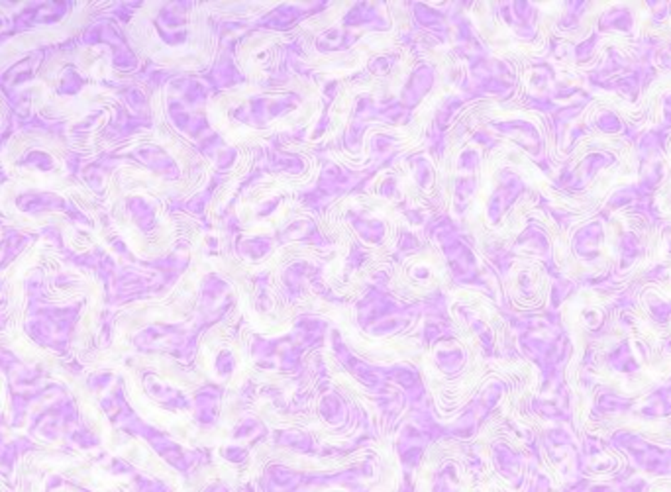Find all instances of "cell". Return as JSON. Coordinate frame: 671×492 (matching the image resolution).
Returning a JSON list of instances; mask_svg holds the SVG:
<instances>
[{"mask_svg": "<svg viewBox=\"0 0 671 492\" xmlns=\"http://www.w3.org/2000/svg\"><path fill=\"white\" fill-rule=\"evenodd\" d=\"M136 155L149 171H153L156 175L163 177L167 181H175L181 175V169L177 165V161L159 145H151V143L141 145L140 150L136 151Z\"/></svg>", "mask_w": 671, "mask_h": 492, "instance_id": "cell-1", "label": "cell"}, {"mask_svg": "<svg viewBox=\"0 0 671 492\" xmlns=\"http://www.w3.org/2000/svg\"><path fill=\"white\" fill-rule=\"evenodd\" d=\"M16 208L30 216H40L63 208V199L51 191H24L18 194Z\"/></svg>", "mask_w": 671, "mask_h": 492, "instance_id": "cell-2", "label": "cell"}, {"mask_svg": "<svg viewBox=\"0 0 671 492\" xmlns=\"http://www.w3.org/2000/svg\"><path fill=\"white\" fill-rule=\"evenodd\" d=\"M124 212L128 220L132 222L141 232H151L158 225V210L153 206V202L146 199L143 194H132L126 196Z\"/></svg>", "mask_w": 671, "mask_h": 492, "instance_id": "cell-3", "label": "cell"}, {"mask_svg": "<svg viewBox=\"0 0 671 492\" xmlns=\"http://www.w3.org/2000/svg\"><path fill=\"white\" fill-rule=\"evenodd\" d=\"M605 242V228L599 220L583 225L573 237V247L583 261H595L601 253V243Z\"/></svg>", "mask_w": 671, "mask_h": 492, "instance_id": "cell-4", "label": "cell"}, {"mask_svg": "<svg viewBox=\"0 0 671 492\" xmlns=\"http://www.w3.org/2000/svg\"><path fill=\"white\" fill-rule=\"evenodd\" d=\"M18 165L26 171H33V173H55L59 169L58 159L51 155V151L43 150V147H30L26 150L16 161Z\"/></svg>", "mask_w": 671, "mask_h": 492, "instance_id": "cell-5", "label": "cell"}, {"mask_svg": "<svg viewBox=\"0 0 671 492\" xmlns=\"http://www.w3.org/2000/svg\"><path fill=\"white\" fill-rule=\"evenodd\" d=\"M84 86V77L79 73V69L65 67L61 71L58 81V92L59 94H67V96H73L83 91Z\"/></svg>", "mask_w": 671, "mask_h": 492, "instance_id": "cell-6", "label": "cell"}, {"mask_svg": "<svg viewBox=\"0 0 671 492\" xmlns=\"http://www.w3.org/2000/svg\"><path fill=\"white\" fill-rule=\"evenodd\" d=\"M354 224H356V230L359 232V235H361L364 240H367V242H381V237L385 235V225H383L381 220L361 218V220H357Z\"/></svg>", "mask_w": 671, "mask_h": 492, "instance_id": "cell-7", "label": "cell"}, {"mask_svg": "<svg viewBox=\"0 0 671 492\" xmlns=\"http://www.w3.org/2000/svg\"><path fill=\"white\" fill-rule=\"evenodd\" d=\"M236 355L230 350H220L214 357V371L220 376H230L236 371Z\"/></svg>", "mask_w": 671, "mask_h": 492, "instance_id": "cell-8", "label": "cell"}, {"mask_svg": "<svg viewBox=\"0 0 671 492\" xmlns=\"http://www.w3.org/2000/svg\"><path fill=\"white\" fill-rule=\"evenodd\" d=\"M438 363L446 371H456L464 363V353L459 350H446L438 353Z\"/></svg>", "mask_w": 671, "mask_h": 492, "instance_id": "cell-9", "label": "cell"}, {"mask_svg": "<svg viewBox=\"0 0 671 492\" xmlns=\"http://www.w3.org/2000/svg\"><path fill=\"white\" fill-rule=\"evenodd\" d=\"M596 125H599V130H603V132H621V120L614 116L613 112H603L599 120H596Z\"/></svg>", "mask_w": 671, "mask_h": 492, "instance_id": "cell-10", "label": "cell"}, {"mask_svg": "<svg viewBox=\"0 0 671 492\" xmlns=\"http://www.w3.org/2000/svg\"><path fill=\"white\" fill-rule=\"evenodd\" d=\"M650 312H652V316L658 320V322H667L671 318V302L660 301L654 302V304H650Z\"/></svg>", "mask_w": 671, "mask_h": 492, "instance_id": "cell-11", "label": "cell"}, {"mask_svg": "<svg viewBox=\"0 0 671 492\" xmlns=\"http://www.w3.org/2000/svg\"><path fill=\"white\" fill-rule=\"evenodd\" d=\"M477 163H479V153L473 150V147H467V150L459 155V169H464V171H473V169L477 167Z\"/></svg>", "mask_w": 671, "mask_h": 492, "instance_id": "cell-12", "label": "cell"}]
</instances>
